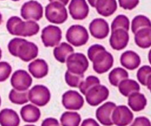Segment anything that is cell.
<instances>
[{
    "label": "cell",
    "mask_w": 151,
    "mask_h": 126,
    "mask_svg": "<svg viewBox=\"0 0 151 126\" xmlns=\"http://www.w3.org/2000/svg\"><path fill=\"white\" fill-rule=\"evenodd\" d=\"M41 126H60V124L55 118L49 117L43 121Z\"/></svg>",
    "instance_id": "ab89813d"
},
{
    "label": "cell",
    "mask_w": 151,
    "mask_h": 126,
    "mask_svg": "<svg viewBox=\"0 0 151 126\" xmlns=\"http://www.w3.org/2000/svg\"><path fill=\"white\" fill-rule=\"evenodd\" d=\"M9 100L13 104H26L29 101L28 91H19L13 89L9 93Z\"/></svg>",
    "instance_id": "f546056e"
},
{
    "label": "cell",
    "mask_w": 151,
    "mask_h": 126,
    "mask_svg": "<svg viewBox=\"0 0 151 126\" xmlns=\"http://www.w3.org/2000/svg\"><path fill=\"white\" fill-rule=\"evenodd\" d=\"M66 38L69 44L74 47H81L88 42L89 35L85 27L80 24L72 25L66 31Z\"/></svg>",
    "instance_id": "3957f363"
},
{
    "label": "cell",
    "mask_w": 151,
    "mask_h": 126,
    "mask_svg": "<svg viewBox=\"0 0 151 126\" xmlns=\"http://www.w3.org/2000/svg\"><path fill=\"white\" fill-rule=\"evenodd\" d=\"M147 27L151 28V21L143 15L135 16L131 22V30L134 34L139 30Z\"/></svg>",
    "instance_id": "f1b7e54d"
},
{
    "label": "cell",
    "mask_w": 151,
    "mask_h": 126,
    "mask_svg": "<svg viewBox=\"0 0 151 126\" xmlns=\"http://www.w3.org/2000/svg\"><path fill=\"white\" fill-rule=\"evenodd\" d=\"M129 77V74L125 69L116 67L112 69L109 75V81L113 86H118L123 80L127 79Z\"/></svg>",
    "instance_id": "4316f807"
},
{
    "label": "cell",
    "mask_w": 151,
    "mask_h": 126,
    "mask_svg": "<svg viewBox=\"0 0 151 126\" xmlns=\"http://www.w3.org/2000/svg\"><path fill=\"white\" fill-rule=\"evenodd\" d=\"M119 6L124 10H131L135 8L139 3V0H118Z\"/></svg>",
    "instance_id": "74e56055"
},
{
    "label": "cell",
    "mask_w": 151,
    "mask_h": 126,
    "mask_svg": "<svg viewBox=\"0 0 151 126\" xmlns=\"http://www.w3.org/2000/svg\"><path fill=\"white\" fill-rule=\"evenodd\" d=\"M41 41L46 47H54L60 44L62 38V31L55 25H48L41 31Z\"/></svg>",
    "instance_id": "52a82bcc"
},
{
    "label": "cell",
    "mask_w": 151,
    "mask_h": 126,
    "mask_svg": "<svg viewBox=\"0 0 151 126\" xmlns=\"http://www.w3.org/2000/svg\"><path fill=\"white\" fill-rule=\"evenodd\" d=\"M130 28V21L129 19L125 15H118L114 21L112 22L111 25V31L115 30L117 29H122L128 31Z\"/></svg>",
    "instance_id": "4dcf8cb0"
},
{
    "label": "cell",
    "mask_w": 151,
    "mask_h": 126,
    "mask_svg": "<svg viewBox=\"0 0 151 126\" xmlns=\"http://www.w3.org/2000/svg\"><path fill=\"white\" fill-rule=\"evenodd\" d=\"M6 27L9 33L22 37H31L38 34L40 26L35 21H22L18 16H12L7 20Z\"/></svg>",
    "instance_id": "6da1fadb"
},
{
    "label": "cell",
    "mask_w": 151,
    "mask_h": 126,
    "mask_svg": "<svg viewBox=\"0 0 151 126\" xmlns=\"http://www.w3.org/2000/svg\"><path fill=\"white\" fill-rule=\"evenodd\" d=\"M24 40V38H14L10 40V42L8 43V45H7L8 51L10 53V55H12L14 57H17L19 47L21 45V44L23 42Z\"/></svg>",
    "instance_id": "d590c367"
},
{
    "label": "cell",
    "mask_w": 151,
    "mask_h": 126,
    "mask_svg": "<svg viewBox=\"0 0 151 126\" xmlns=\"http://www.w3.org/2000/svg\"><path fill=\"white\" fill-rule=\"evenodd\" d=\"M20 114L25 122L35 123L38 122L41 117V111L35 105L27 104L21 109Z\"/></svg>",
    "instance_id": "ffe728a7"
},
{
    "label": "cell",
    "mask_w": 151,
    "mask_h": 126,
    "mask_svg": "<svg viewBox=\"0 0 151 126\" xmlns=\"http://www.w3.org/2000/svg\"><path fill=\"white\" fill-rule=\"evenodd\" d=\"M12 1H19V0H12Z\"/></svg>",
    "instance_id": "f907efd6"
},
{
    "label": "cell",
    "mask_w": 151,
    "mask_h": 126,
    "mask_svg": "<svg viewBox=\"0 0 151 126\" xmlns=\"http://www.w3.org/2000/svg\"><path fill=\"white\" fill-rule=\"evenodd\" d=\"M62 105L67 110L78 111L84 105V98L78 91L69 90L62 95Z\"/></svg>",
    "instance_id": "8fae6325"
},
{
    "label": "cell",
    "mask_w": 151,
    "mask_h": 126,
    "mask_svg": "<svg viewBox=\"0 0 151 126\" xmlns=\"http://www.w3.org/2000/svg\"><path fill=\"white\" fill-rule=\"evenodd\" d=\"M20 118L16 112L10 109H4L0 112V125L19 126Z\"/></svg>",
    "instance_id": "7402d4cb"
},
{
    "label": "cell",
    "mask_w": 151,
    "mask_h": 126,
    "mask_svg": "<svg viewBox=\"0 0 151 126\" xmlns=\"http://www.w3.org/2000/svg\"><path fill=\"white\" fill-rule=\"evenodd\" d=\"M99 84H100V81L97 77L94 76V75H89L87 77L86 79L83 80V81L81 83L79 86V89L81 94L86 95L88 90Z\"/></svg>",
    "instance_id": "1f68e13d"
},
{
    "label": "cell",
    "mask_w": 151,
    "mask_h": 126,
    "mask_svg": "<svg viewBox=\"0 0 151 126\" xmlns=\"http://www.w3.org/2000/svg\"><path fill=\"white\" fill-rule=\"evenodd\" d=\"M84 80V75H76L66 71L65 73V81L69 86L72 88H79L80 85Z\"/></svg>",
    "instance_id": "d6a6232c"
},
{
    "label": "cell",
    "mask_w": 151,
    "mask_h": 126,
    "mask_svg": "<svg viewBox=\"0 0 151 126\" xmlns=\"http://www.w3.org/2000/svg\"><path fill=\"white\" fill-rule=\"evenodd\" d=\"M97 1V0H88V2L89 3V4L91 6V7H95Z\"/></svg>",
    "instance_id": "ee69618b"
},
{
    "label": "cell",
    "mask_w": 151,
    "mask_h": 126,
    "mask_svg": "<svg viewBox=\"0 0 151 126\" xmlns=\"http://www.w3.org/2000/svg\"><path fill=\"white\" fill-rule=\"evenodd\" d=\"M151 75V66L145 65L140 67L137 71V77L139 82L143 86H146L147 84V80L148 77Z\"/></svg>",
    "instance_id": "836d02e7"
},
{
    "label": "cell",
    "mask_w": 151,
    "mask_h": 126,
    "mask_svg": "<svg viewBox=\"0 0 151 126\" xmlns=\"http://www.w3.org/2000/svg\"><path fill=\"white\" fill-rule=\"evenodd\" d=\"M116 106V104L113 102H106L97 109L96 118L100 124L105 126H112L114 125L111 116Z\"/></svg>",
    "instance_id": "2e32d148"
},
{
    "label": "cell",
    "mask_w": 151,
    "mask_h": 126,
    "mask_svg": "<svg viewBox=\"0 0 151 126\" xmlns=\"http://www.w3.org/2000/svg\"><path fill=\"white\" fill-rule=\"evenodd\" d=\"M129 42V34L128 31L122 29H117L111 31L109 44L113 50H122L125 49Z\"/></svg>",
    "instance_id": "9a60e30c"
},
{
    "label": "cell",
    "mask_w": 151,
    "mask_h": 126,
    "mask_svg": "<svg viewBox=\"0 0 151 126\" xmlns=\"http://www.w3.org/2000/svg\"><path fill=\"white\" fill-rule=\"evenodd\" d=\"M93 69L97 74L106 73L114 65V57L109 52L105 51L99 53L92 61Z\"/></svg>",
    "instance_id": "30bf717a"
},
{
    "label": "cell",
    "mask_w": 151,
    "mask_h": 126,
    "mask_svg": "<svg viewBox=\"0 0 151 126\" xmlns=\"http://www.w3.org/2000/svg\"><path fill=\"white\" fill-rule=\"evenodd\" d=\"M85 96L89 106H97L109 98V90L104 85L99 84L88 90Z\"/></svg>",
    "instance_id": "ba28073f"
},
{
    "label": "cell",
    "mask_w": 151,
    "mask_h": 126,
    "mask_svg": "<svg viewBox=\"0 0 151 126\" xmlns=\"http://www.w3.org/2000/svg\"><path fill=\"white\" fill-rule=\"evenodd\" d=\"M119 91L125 97H128L131 94L135 92H139L140 86L136 81L132 79L123 80L118 86Z\"/></svg>",
    "instance_id": "484cf974"
},
{
    "label": "cell",
    "mask_w": 151,
    "mask_h": 126,
    "mask_svg": "<svg viewBox=\"0 0 151 126\" xmlns=\"http://www.w3.org/2000/svg\"><path fill=\"white\" fill-rule=\"evenodd\" d=\"M106 48L103 47V45L100 44H94V45L91 46L88 48V52H87V55H88V58L91 61H93L94 58L97 55L101 52L105 51Z\"/></svg>",
    "instance_id": "8d00e7d4"
},
{
    "label": "cell",
    "mask_w": 151,
    "mask_h": 126,
    "mask_svg": "<svg viewBox=\"0 0 151 126\" xmlns=\"http://www.w3.org/2000/svg\"><path fill=\"white\" fill-rule=\"evenodd\" d=\"M120 63L125 69L128 70H134L141 64V58L136 52L128 50L121 55Z\"/></svg>",
    "instance_id": "d6986e66"
},
{
    "label": "cell",
    "mask_w": 151,
    "mask_h": 126,
    "mask_svg": "<svg viewBox=\"0 0 151 126\" xmlns=\"http://www.w3.org/2000/svg\"><path fill=\"white\" fill-rule=\"evenodd\" d=\"M134 41L136 44L142 49L151 47V28L147 27L139 30L135 33Z\"/></svg>",
    "instance_id": "d4e9b609"
},
{
    "label": "cell",
    "mask_w": 151,
    "mask_h": 126,
    "mask_svg": "<svg viewBox=\"0 0 151 126\" xmlns=\"http://www.w3.org/2000/svg\"><path fill=\"white\" fill-rule=\"evenodd\" d=\"M28 71L36 79H41L47 75L49 66L44 59H35L28 65Z\"/></svg>",
    "instance_id": "ac0fdd59"
},
{
    "label": "cell",
    "mask_w": 151,
    "mask_h": 126,
    "mask_svg": "<svg viewBox=\"0 0 151 126\" xmlns=\"http://www.w3.org/2000/svg\"><path fill=\"white\" fill-rule=\"evenodd\" d=\"M95 8L102 16L109 17L116 11L117 2L116 0H97Z\"/></svg>",
    "instance_id": "44dd1931"
},
{
    "label": "cell",
    "mask_w": 151,
    "mask_h": 126,
    "mask_svg": "<svg viewBox=\"0 0 151 126\" xmlns=\"http://www.w3.org/2000/svg\"><path fill=\"white\" fill-rule=\"evenodd\" d=\"M81 126H100V125L95 120L92 118H88L83 121Z\"/></svg>",
    "instance_id": "60d3db41"
},
{
    "label": "cell",
    "mask_w": 151,
    "mask_h": 126,
    "mask_svg": "<svg viewBox=\"0 0 151 126\" xmlns=\"http://www.w3.org/2000/svg\"><path fill=\"white\" fill-rule=\"evenodd\" d=\"M24 126H36V125H24Z\"/></svg>",
    "instance_id": "c3c4849f"
},
{
    "label": "cell",
    "mask_w": 151,
    "mask_h": 126,
    "mask_svg": "<svg viewBox=\"0 0 151 126\" xmlns=\"http://www.w3.org/2000/svg\"><path fill=\"white\" fill-rule=\"evenodd\" d=\"M12 72V66L6 61L0 62V82L7 81Z\"/></svg>",
    "instance_id": "e575fe53"
},
{
    "label": "cell",
    "mask_w": 151,
    "mask_h": 126,
    "mask_svg": "<svg viewBox=\"0 0 151 126\" xmlns=\"http://www.w3.org/2000/svg\"><path fill=\"white\" fill-rule=\"evenodd\" d=\"M28 99L35 106L43 107L50 102L51 94L46 86L35 85L28 91Z\"/></svg>",
    "instance_id": "5b68a950"
},
{
    "label": "cell",
    "mask_w": 151,
    "mask_h": 126,
    "mask_svg": "<svg viewBox=\"0 0 151 126\" xmlns=\"http://www.w3.org/2000/svg\"><path fill=\"white\" fill-rule=\"evenodd\" d=\"M43 13V6L35 0L27 1L21 8V16L26 21H39L42 19Z\"/></svg>",
    "instance_id": "8992f818"
},
{
    "label": "cell",
    "mask_w": 151,
    "mask_h": 126,
    "mask_svg": "<svg viewBox=\"0 0 151 126\" xmlns=\"http://www.w3.org/2000/svg\"><path fill=\"white\" fill-rule=\"evenodd\" d=\"M74 53V48L66 42H62L55 47L53 55L56 60L61 63H66L68 57Z\"/></svg>",
    "instance_id": "603a6c76"
},
{
    "label": "cell",
    "mask_w": 151,
    "mask_h": 126,
    "mask_svg": "<svg viewBox=\"0 0 151 126\" xmlns=\"http://www.w3.org/2000/svg\"><path fill=\"white\" fill-rule=\"evenodd\" d=\"M50 2H53V1H57V2L61 3L62 4H63L64 6L67 5L68 3H69V0H49Z\"/></svg>",
    "instance_id": "b9f144b4"
},
{
    "label": "cell",
    "mask_w": 151,
    "mask_h": 126,
    "mask_svg": "<svg viewBox=\"0 0 151 126\" xmlns=\"http://www.w3.org/2000/svg\"><path fill=\"white\" fill-rule=\"evenodd\" d=\"M88 28L91 35L97 39L106 38L110 31L109 23L102 18H97L91 21Z\"/></svg>",
    "instance_id": "e0dca14e"
},
{
    "label": "cell",
    "mask_w": 151,
    "mask_h": 126,
    "mask_svg": "<svg viewBox=\"0 0 151 126\" xmlns=\"http://www.w3.org/2000/svg\"><path fill=\"white\" fill-rule=\"evenodd\" d=\"M130 126H151V122L145 117H138Z\"/></svg>",
    "instance_id": "f35d334b"
},
{
    "label": "cell",
    "mask_w": 151,
    "mask_h": 126,
    "mask_svg": "<svg viewBox=\"0 0 151 126\" xmlns=\"http://www.w3.org/2000/svg\"><path fill=\"white\" fill-rule=\"evenodd\" d=\"M32 84V78L27 71L19 69L12 75L10 84L14 89L19 91H27Z\"/></svg>",
    "instance_id": "9c48e42d"
},
{
    "label": "cell",
    "mask_w": 151,
    "mask_h": 126,
    "mask_svg": "<svg viewBox=\"0 0 151 126\" xmlns=\"http://www.w3.org/2000/svg\"><path fill=\"white\" fill-rule=\"evenodd\" d=\"M38 55V47L34 43L24 40L19 46L17 53V57L24 62H29L34 60Z\"/></svg>",
    "instance_id": "5bb4252c"
},
{
    "label": "cell",
    "mask_w": 151,
    "mask_h": 126,
    "mask_svg": "<svg viewBox=\"0 0 151 126\" xmlns=\"http://www.w3.org/2000/svg\"><path fill=\"white\" fill-rule=\"evenodd\" d=\"M1 22H2V15L0 13V24H1Z\"/></svg>",
    "instance_id": "bcb514c9"
},
{
    "label": "cell",
    "mask_w": 151,
    "mask_h": 126,
    "mask_svg": "<svg viewBox=\"0 0 151 126\" xmlns=\"http://www.w3.org/2000/svg\"><path fill=\"white\" fill-rule=\"evenodd\" d=\"M1 56H2V52H1V48H0V59L1 58Z\"/></svg>",
    "instance_id": "7dc6e473"
},
{
    "label": "cell",
    "mask_w": 151,
    "mask_h": 126,
    "mask_svg": "<svg viewBox=\"0 0 151 126\" xmlns=\"http://www.w3.org/2000/svg\"><path fill=\"white\" fill-rule=\"evenodd\" d=\"M128 104L131 110L135 112L144 110L147 106V99L145 96L139 92H135L128 96Z\"/></svg>",
    "instance_id": "cb8c5ba5"
},
{
    "label": "cell",
    "mask_w": 151,
    "mask_h": 126,
    "mask_svg": "<svg viewBox=\"0 0 151 126\" xmlns=\"http://www.w3.org/2000/svg\"><path fill=\"white\" fill-rule=\"evenodd\" d=\"M62 126H79L81 122V116L75 112H65L60 117Z\"/></svg>",
    "instance_id": "83f0119b"
},
{
    "label": "cell",
    "mask_w": 151,
    "mask_h": 126,
    "mask_svg": "<svg viewBox=\"0 0 151 126\" xmlns=\"http://www.w3.org/2000/svg\"><path fill=\"white\" fill-rule=\"evenodd\" d=\"M146 86L147 87V89H148L150 90V91L151 92V75L148 77V78H147V84H146Z\"/></svg>",
    "instance_id": "7bdbcfd3"
},
{
    "label": "cell",
    "mask_w": 151,
    "mask_h": 126,
    "mask_svg": "<svg viewBox=\"0 0 151 126\" xmlns=\"http://www.w3.org/2000/svg\"><path fill=\"white\" fill-rule=\"evenodd\" d=\"M114 125L116 126H127L134 120V114L126 106H116L111 116Z\"/></svg>",
    "instance_id": "7c38bea8"
},
{
    "label": "cell",
    "mask_w": 151,
    "mask_h": 126,
    "mask_svg": "<svg viewBox=\"0 0 151 126\" xmlns=\"http://www.w3.org/2000/svg\"><path fill=\"white\" fill-rule=\"evenodd\" d=\"M1 97H0V106H1Z\"/></svg>",
    "instance_id": "681fc988"
},
{
    "label": "cell",
    "mask_w": 151,
    "mask_h": 126,
    "mask_svg": "<svg viewBox=\"0 0 151 126\" xmlns=\"http://www.w3.org/2000/svg\"><path fill=\"white\" fill-rule=\"evenodd\" d=\"M67 71L76 75H84L88 69L89 63L87 57L83 53H72L66 61Z\"/></svg>",
    "instance_id": "277c9868"
},
{
    "label": "cell",
    "mask_w": 151,
    "mask_h": 126,
    "mask_svg": "<svg viewBox=\"0 0 151 126\" xmlns=\"http://www.w3.org/2000/svg\"><path fill=\"white\" fill-rule=\"evenodd\" d=\"M69 11L73 19L83 20L88 16L89 7L86 0H71Z\"/></svg>",
    "instance_id": "4fadbf2b"
},
{
    "label": "cell",
    "mask_w": 151,
    "mask_h": 126,
    "mask_svg": "<svg viewBox=\"0 0 151 126\" xmlns=\"http://www.w3.org/2000/svg\"><path fill=\"white\" fill-rule=\"evenodd\" d=\"M148 60H149V63L151 65V50L149 51L148 53Z\"/></svg>",
    "instance_id": "f6af8a7d"
},
{
    "label": "cell",
    "mask_w": 151,
    "mask_h": 126,
    "mask_svg": "<svg viewBox=\"0 0 151 126\" xmlns=\"http://www.w3.org/2000/svg\"><path fill=\"white\" fill-rule=\"evenodd\" d=\"M45 16L50 23L61 24L67 20V10L61 3L53 1L46 6Z\"/></svg>",
    "instance_id": "7a4b0ae2"
}]
</instances>
